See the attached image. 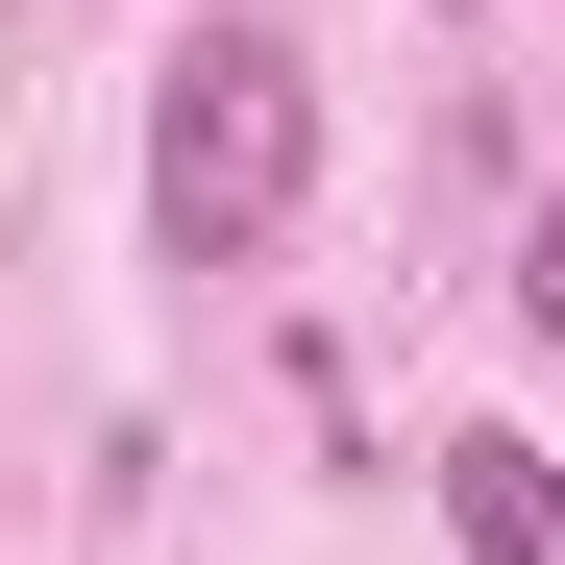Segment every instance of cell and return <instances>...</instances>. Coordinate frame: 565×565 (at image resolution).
Wrapping results in <instances>:
<instances>
[{
    "label": "cell",
    "instance_id": "1",
    "mask_svg": "<svg viewBox=\"0 0 565 565\" xmlns=\"http://www.w3.org/2000/svg\"><path fill=\"white\" fill-rule=\"evenodd\" d=\"M296 198H320V74L270 50V25H198V50H172V99H148V222L222 270V246H270Z\"/></svg>",
    "mask_w": 565,
    "mask_h": 565
},
{
    "label": "cell",
    "instance_id": "2",
    "mask_svg": "<svg viewBox=\"0 0 565 565\" xmlns=\"http://www.w3.org/2000/svg\"><path fill=\"white\" fill-rule=\"evenodd\" d=\"M443 516H467V565H565V467H541L516 418H467V443H443Z\"/></svg>",
    "mask_w": 565,
    "mask_h": 565
},
{
    "label": "cell",
    "instance_id": "3",
    "mask_svg": "<svg viewBox=\"0 0 565 565\" xmlns=\"http://www.w3.org/2000/svg\"><path fill=\"white\" fill-rule=\"evenodd\" d=\"M516 320H541V344H565V198H541V246H516Z\"/></svg>",
    "mask_w": 565,
    "mask_h": 565
}]
</instances>
